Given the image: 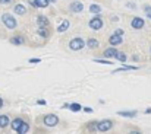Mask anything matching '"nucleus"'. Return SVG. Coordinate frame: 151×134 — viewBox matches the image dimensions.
Returning <instances> with one entry per match:
<instances>
[{
  "label": "nucleus",
  "mask_w": 151,
  "mask_h": 134,
  "mask_svg": "<svg viewBox=\"0 0 151 134\" xmlns=\"http://www.w3.org/2000/svg\"><path fill=\"white\" fill-rule=\"evenodd\" d=\"M100 10H101V7L99 4H91V6H90V12H91V13H97V15H99Z\"/></svg>",
  "instance_id": "obj_24"
},
{
  "label": "nucleus",
  "mask_w": 151,
  "mask_h": 134,
  "mask_svg": "<svg viewBox=\"0 0 151 134\" xmlns=\"http://www.w3.org/2000/svg\"><path fill=\"white\" fill-rule=\"evenodd\" d=\"M49 28H44V26H38V35L41 37V38H49V31H47Z\"/></svg>",
  "instance_id": "obj_18"
},
{
  "label": "nucleus",
  "mask_w": 151,
  "mask_h": 134,
  "mask_svg": "<svg viewBox=\"0 0 151 134\" xmlns=\"http://www.w3.org/2000/svg\"><path fill=\"white\" fill-rule=\"evenodd\" d=\"M116 34H119V35H123V29H116Z\"/></svg>",
  "instance_id": "obj_31"
},
{
  "label": "nucleus",
  "mask_w": 151,
  "mask_h": 134,
  "mask_svg": "<svg viewBox=\"0 0 151 134\" xmlns=\"http://www.w3.org/2000/svg\"><path fill=\"white\" fill-rule=\"evenodd\" d=\"M49 1H50V3H56L57 0H49Z\"/></svg>",
  "instance_id": "obj_35"
},
{
  "label": "nucleus",
  "mask_w": 151,
  "mask_h": 134,
  "mask_svg": "<svg viewBox=\"0 0 151 134\" xmlns=\"http://www.w3.org/2000/svg\"><path fill=\"white\" fill-rule=\"evenodd\" d=\"M138 67L137 66H122L116 70H113V73H119V72H128V70H137Z\"/></svg>",
  "instance_id": "obj_17"
},
{
  "label": "nucleus",
  "mask_w": 151,
  "mask_h": 134,
  "mask_svg": "<svg viewBox=\"0 0 151 134\" xmlns=\"http://www.w3.org/2000/svg\"><path fill=\"white\" fill-rule=\"evenodd\" d=\"M87 130L90 131H99V123L97 121H91L87 124Z\"/></svg>",
  "instance_id": "obj_20"
},
{
  "label": "nucleus",
  "mask_w": 151,
  "mask_h": 134,
  "mask_svg": "<svg viewBox=\"0 0 151 134\" xmlns=\"http://www.w3.org/2000/svg\"><path fill=\"white\" fill-rule=\"evenodd\" d=\"M37 23H38V26H44V28H49V26H50V21H49L47 16H44V15H38Z\"/></svg>",
  "instance_id": "obj_8"
},
{
  "label": "nucleus",
  "mask_w": 151,
  "mask_h": 134,
  "mask_svg": "<svg viewBox=\"0 0 151 134\" xmlns=\"http://www.w3.org/2000/svg\"><path fill=\"white\" fill-rule=\"evenodd\" d=\"M13 10H15V15H19V16H22V15L27 13V7L24 4H15Z\"/></svg>",
  "instance_id": "obj_13"
},
{
  "label": "nucleus",
  "mask_w": 151,
  "mask_h": 134,
  "mask_svg": "<svg viewBox=\"0 0 151 134\" xmlns=\"http://www.w3.org/2000/svg\"><path fill=\"white\" fill-rule=\"evenodd\" d=\"M144 25H145V22H144V19L139 18V16H135V18L132 19V22H131V26H132L134 29H142Z\"/></svg>",
  "instance_id": "obj_6"
},
{
  "label": "nucleus",
  "mask_w": 151,
  "mask_h": 134,
  "mask_svg": "<svg viewBox=\"0 0 151 134\" xmlns=\"http://www.w3.org/2000/svg\"><path fill=\"white\" fill-rule=\"evenodd\" d=\"M24 43H25V40L22 37H12L10 38V44H13V45H22Z\"/></svg>",
  "instance_id": "obj_19"
},
{
  "label": "nucleus",
  "mask_w": 151,
  "mask_h": 134,
  "mask_svg": "<svg viewBox=\"0 0 151 134\" xmlns=\"http://www.w3.org/2000/svg\"><path fill=\"white\" fill-rule=\"evenodd\" d=\"M87 45H88V48H91V50H97L100 43H99L96 38H90V40H87Z\"/></svg>",
  "instance_id": "obj_14"
},
{
  "label": "nucleus",
  "mask_w": 151,
  "mask_h": 134,
  "mask_svg": "<svg viewBox=\"0 0 151 134\" xmlns=\"http://www.w3.org/2000/svg\"><path fill=\"white\" fill-rule=\"evenodd\" d=\"M145 114H151V108H148V109L145 111Z\"/></svg>",
  "instance_id": "obj_33"
},
{
  "label": "nucleus",
  "mask_w": 151,
  "mask_h": 134,
  "mask_svg": "<svg viewBox=\"0 0 151 134\" xmlns=\"http://www.w3.org/2000/svg\"><path fill=\"white\" fill-rule=\"evenodd\" d=\"M70 10L73 13H79V12L84 10V4L81 1H73V3H70Z\"/></svg>",
  "instance_id": "obj_10"
},
{
  "label": "nucleus",
  "mask_w": 151,
  "mask_h": 134,
  "mask_svg": "<svg viewBox=\"0 0 151 134\" xmlns=\"http://www.w3.org/2000/svg\"><path fill=\"white\" fill-rule=\"evenodd\" d=\"M1 106H3V99L0 98V108H1Z\"/></svg>",
  "instance_id": "obj_34"
},
{
  "label": "nucleus",
  "mask_w": 151,
  "mask_h": 134,
  "mask_svg": "<svg viewBox=\"0 0 151 134\" xmlns=\"http://www.w3.org/2000/svg\"><path fill=\"white\" fill-rule=\"evenodd\" d=\"M10 1H12V0H0L1 4H6V3H10Z\"/></svg>",
  "instance_id": "obj_32"
},
{
  "label": "nucleus",
  "mask_w": 151,
  "mask_h": 134,
  "mask_svg": "<svg viewBox=\"0 0 151 134\" xmlns=\"http://www.w3.org/2000/svg\"><path fill=\"white\" fill-rule=\"evenodd\" d=\"M85 47V41L82 40V38H73L70 43H69V48L72 50V51H79V50H82Z\"/></svg>",
  "instance_id": "obj_3"
},
{
  "label": "nucleus",
  "mask_w": 151,
  "mask_h": 134,
  "mask_svg": "<svg viewBox=\"0 0 151 134\" xmlns=\"http://www.w3.org/2000/svg\"><path fill=\"white\" fill-rule=\"evenodd\" d=\"M82 109H84L85 112H88V114H91V112L94 111V109H93V108H90V106H85V108H82Z\"/></svg>",
  "instance_id": "obj_29"
},
{
  "label": "nucleus",
  "mask_w": 151,
  "mask_h": 134,
  "mask_svg": "<svg viewBox=\"0 0 151 134\" xmlns=\"http://www.w3.org/2000/svg\"><path fill=\"white\" fill-rule=\"evenodd\" d=\"M9 125V118L7 115H0V128H6Z\"/></svg>",
  "instance_id": "obj_21"
},
{
  "label": "nucleus",
  "mask_w": 151,
  "mask_h": 134,
  "mask_svg": "<svg viewBox=\"0 0 151 134\" xmlns=\"http://www.w3.org/2000/svg\"><path fill=\"white\" fill-rule=\"evenodd\" d=\"M116 58H117V60H119V61H120V63H125V61H126V55H125V54H123V52H119V54H117V57H116Z\"/></svg>",
  "instance_id": "obj_25"
},
{
  "label": "nucleus",
  "mask_w": 151,
  "mask_h": 134,
  "mask_svg": "<svg viewBox=\"0 0 151 134\" xmlns=\"http://www.w3.org/2000/svg\"><path fill=\"white\" fill-rule=\"evenodd\" d=\"M94 63H100V64H111V63H110V58H109V60H99V58H96Z\"/></svg>",
  "instance_id": "obj_26"
},
{
  "label": "nucleus",
  "mask_w": 151,
  "mask_h": 134,
  "mask_svg": "<svg viewBox=\"0 0 151 134\" xmlns=\"http://www.w3.org/2000/svg\"><path fill=\"white\" fill-rule=\"evenodd\" d=\"M117 54H119V51H117L114 47H110V48H107V50L103 52L104 58H116V57H117Z\"/></svg>",
  "instance_id": "obj_7"
},
{
  "label": "nucleus",
  "mask_w": 151,
  "mask_h": 134,
  "mask_svg": "<svg viewBox=\"0 0 151 134\" xmlns=\"http://www.w3.org/2000/svg\"><path fill=\"white\" fill-rule=\"evenodd\" d=\"M88 25H90V28L91 29H94V31H99L103 28V19H101L100 16L97 15V16H94L90 22H88Z\"/></svg>",
  "instance_id": "obj_4"
},
{
  "label": "nucleus",
  "mask_w": 151,
  "mask_h": 134,
  "mask_svg": "<svg viewBox=\"0 0 151 134\" xmlns=\"http://www.w3.org/2000/svg\"><path fill=\"white\" fill-rule=\"evenodd\" d=\"M109 43L111 45H120L122 44V35H119V34H113V35H110V38H109Z\"/></svg>",
  "instance_id": "obj_9"
},
{
  "label": "nucleus",
  "mask_w": 151,
  "mask_h": 134,
  "mask_svg": "<svg viewBox=\"0 0 151 134\" xmlns=\"http://www.w3.org/2000/svg\"><path fill=\"white\" fill-rule=\"evenodd\" d=\"M43 123L46 127H54L59 124V117L56 114H47L44 118H43Z\"/></svg>",
  "instance_id": "obj_2"
},
{
  "label": "nucleus",
  "mask_w": 151,
  "mask_h": 134,
  "mask_svg": "<svg viewBox=\"0 0 151 134\" xmlns=\"http://www.w3.org/2000/svg\"><path fill=\"white\" fill-rule=\"evenodd\" d=\"M37 104L38 105H46V101L44 99H40V101H37Z\"/></svg>",
  "instance_id": "obj_30"
},
{
  "label": "nucleus",
  "mask_w": 151,
  "mask_h": 134,
  "mask_svg": "<svg viewBox=\"0 0 151 134\" xmlns=\"http://www.w3.org/2000/svg\"><path fill=\"white\" fill-rule=\"evenodd\" d=\"M144 10H145V13H147V16L151 19V6H145L144 7Z\"/></svg>",
  "instance_id": "obj_27"
},
{
  "label": "nucleus",
  "mask_w": 151,
  "mask_h": 134,
  "mask_svg": "<svg viewBox=\"0 0 151 134\" xmlns=\"http://www.w3.org/2000/svg\"><path fill=\"white\" fill-rule=\"evenodd\" d=\"M1 22L4 23V26H6L7 29H15V28L18 26V22H16L15 16H12V15H9V13H3V15H1Z\"/></svg>",
  "instance_id": "obj_1"
},
{
  "label": "nucleus",
  "mask_w": 151,
  "mask_h": 134,
  "mask_svg": "<svg viewBox=\"0 0 151 134\" xmlns=\"http://www.w3.org/2000/svg\"><path fill=\"white\" fill-rule=\"evenodd\" d=\"M117 115L120 117H126V118H134L137 115V111H119Z\"/></svg>",
  "instance_id": "obj_16"
},
{
  "label": "nucleus",
  "mask_w": 151,
  "mask_h": 134,
  "mask_svg": "<svg viewBox=\"0 0 151 134\" xmlns=\"http://www.w3.org/2000/svg\"><path fill=\"white\" fill-rule=\"evenodd\" d=\"M111 127H113V121L111 120H103V121L99 123V131H101V133L109 131Z\"/></svg>",
  "instance_id": "obj_5"
},
{
  "label": "nucleus",
  "mask_w": 151,
  "mask_h": 134,
  "mask_svg": "<svg viewBox=\"0 0 151 134\" xmlns=\"http://www.w3.org/2000/svg\"><path fill=\"white\" fill-rule=\"evenodd\" d=\"M28 131H29V124H28L27 121H24V124L21 125V128H19V131H18V133L19 134H27Z\"/></svg>",
  "instance_id": "obj_22"
},
{
  "label": "nucleus",
  "mask_w": 151,
  "mask_h": 134,
  "mask_svg": "<svg viewBox=\"0 0 151 134\" xmlns=\"http://www.w3.org/2000/svg\"><path fill=\"white\" fill-rule=\"evenodd\" d=\"M49 0H31V4L34 7H47L49 6Z\"/></svg>",
  "instance_id": "obj_12"
},
{
  "label": "nucleus",
  "mask_w": 151,
  "mask_h": 134,
  "mask_svg": "<svg viewBox=\"0 0 151 134\" xmlns=\"http://www.w3.org/2000/svg\"><path fill=\"white\" fill-rule=\"evenodd\" d=\"M69 21L68 19H65V21H62V23L57 26V32H65V31H68V28H69Z\"/></svg>",
  "instance_id": "obj_15"
},
{
  "label": "nucleus",
  "mask_w": 151,
  "mask_h": 134,
  "mask_svg": "<svg viewBox=\"0 0 151 134\" xmlns=\"http://www.w3.org/2000/svg\"><path fill=\"white\" fill-rule=\"evenodd\" d=\"M40 61H41L40 58H29V60H28V63H31V64H37V63H40Z\"/></svg>",
  "instance_id": "obj_28"
},
{
  "label": "nucleus",
  "mask_w": 151,
  "mask_h": 134,
  "mask_svg": "<svg viewBox=\"0 0 151 134\" xmlns=\"http://www.w3.org/2000/svg\"><path fill=\"white\" fill-rule=\"evenodd\" d=\"M69 108H70V111H73V112H78V111L82 109V106H81L79 104H76V102H75V104H70Z\"/></svg>",
  "instance_id": "obj_23"
},
{
  "label": "nucleus",
  "mask_w": 151,
  "mask_h": 134,
  "mask_svg": "<svg viewBox=\"0 0 151 134\" xmlns=\"http://www.w3.org/2000/svg\"><path fill=\"white\" fill-rule=\"evenodd\" d=\"M22 124H24V120H22V118H15V120L10 123V127H12V130H13V131H16V133H18Z\"/></svg>",
  "instance_id": "obj_11"
}]
</instances>
